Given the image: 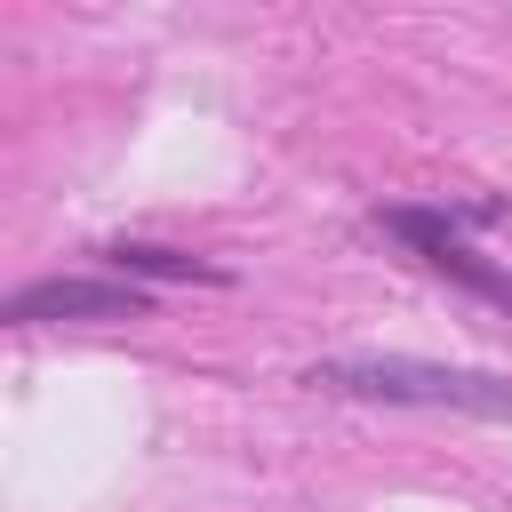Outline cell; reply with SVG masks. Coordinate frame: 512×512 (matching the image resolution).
Instances as JSON below:
<instances>
[{
	"label": "cell",
	"instance_id": "cell-1",
	"mask_svg": "<svg viewBox=\"0 0 512 512\" xmlns=\"http://www.w3.org/2000/svg\"><path fill=\"white\" fill-rule=\"evenodd\" d=\"M304 384L344 392V400H392V408H456V416H512V376L488 368H440L408 352H352L304 368Z\"/></svg>",
	"mask_w": 512,
	"mask_h": 512
},
{
	"label": "cell",
	"instance_id": "cell-3",
	"mask_svg": "<svg viewBox=\"0 0 512 512\" xmlns=\"http://www.w3.org/2000/svg\"><path fill=\"white\" fill-rule=\"evenodd\" d=\"M8 320L16 328H40V320H144V288L136 280H32L8 296Z\"/></svg>",
	"mask_w": 512,
	"mask_h": 512
},
{
	"label": "cell",
	"instance_id": "cell-4",
	"mask_svg": "<svg viewBox=\"0 0 512 512\" xmlns=\"http://www.w3.org/2000/svg\"><path fill=\"white\" fill-rule=\"evenodd\" d=\"M128 280H208V288H224V264H208V256H184V248H152V240H112L104 248Z\"/></svg>",
	"mask_w": 512,
	"mask_h": 512
},
{
	"label": "cell",
	"instance_id": "cell-2",
	"mask_svg": "<svg viewBox=\"0 0 512 512\" xmlns=\"http://www.w3.org/2000/svg\"><path fill=\"white\" fill-rule=\"evenodd\" d=\"M384 224H392V232H400V240H408V248H416V256H424L440 280H456L464 296H480V304L512 312V272H504V264H488V256H480L464 232H448V216H424V208H392Z\"/></svg>",
	"mask_w": 512,
	"mask_h": 512
}]
</instances>
